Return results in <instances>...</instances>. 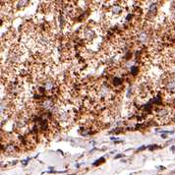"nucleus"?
<instances>
[{
  "label": "nucleus",
  "instance_id": "obj_2",
  "mask_svg": "<svg viewBox=\"0 0 175 175\" xmlns=\"http://www.w3.org/2000/svg\"><path fill=\"white\" fill-rule=\"evenodd\" d=\"M162 91L168 97L175 98V74H167L161 80Z\"/></svg>",
  "mask_w": 175,
  "mask_h": 175
},
{
  "label": "nucleus",
  "instance_id": "obj_1",
  "mask_svg": "<svg viewBox=\"0 0 175 175\" xmlns=\"http://www.w3.org/2000/svg\"><path fill=\"white\" fill-rule=\"evenodd\" d=\"M173 116H174V111L171 107H168V106L158 107V108L154 111L156 120L160 124L168 123L169 121L173 119Z\"/></svg>",
  "mask_w": 175,
  "mask_h": 175
},
{
  "label": "nucleus",
  "instance_id": "obj_7",
  "mask_svg": "<svg viewBox=\"0 0 175 175\" xmlns=\"http://www.w3.org/2000/svg\"><path fill=\"white\" fill-rule=\"evenodd\" d=\"M27 4H28V1H19V2H17V8L21 10L22 8L26 7Z\"/></svg>",
  "mask_w": 175,
  "mask_h": 175
},
{
  "label": "nucleus",
  "instance_id": "obj_9",
  "mask_svg": "<svg viewBox=\"0 0 175 175\" xmlns=\"http://www.w3.org/2000/svg\"><path fill=\"white\" fill-rule=\"evenodd\" d=\"M103 160H104V158H100L99 160H98V162H95V163H93V165H98V164H99L100 162H102Z\"/></svg>",
  "mask_w": 175,
  "mask_h": 175
},
{
  "label": "nucleus",
  "instance_id": "obj_5",
  "mask_svg": "<svg viewBox=\"0 0 175 175\" xmlns=\"http://www.w3.org/2000/svg\"><path fill=\"white\" fill-rule=\"evenodd\" d=\"M122 11H123L122 6L119 5V4H113L111 6V9H110L109 12H110V14L112 16H117V15L121 14V13H122Z\"/></svg>",
  "mask_w": 175,
  "mask_h": 175
},
{
  "label": "nucleus",
  "instance_id": "obj_4",
  "mask_svg": "<svg viewBox=\"0 0 175 175\" xmlns=\"http://www.w3.org/2000/svg\"><path fill=\"white\" fill-rule=\"evenodd\" d=\"M82 38L87 42H92L93 38H96V32L90 27H86L84 30L82 29Z\"/></svg>",
  "mask_w": 175,
  "mask_h": 175
},
{
  "label": "nucleus",
  "instance_id": "obj_10",
  "mask_svg": "<svg viewBox=\"0 0 175 175\" xmlns=\"http://www.w3.org/2000/svg\"><path fill=\"white\" fill-rule=\"evenodd\" d=\"M146 149V146H144V147H141L140 149H138V152H141V151H143V150H145Z\"/></svg>",
  "mask_w": 175,
  "mask_h": 175
},
{
  "label": "nucleus",
  "instance_id": "obj_8",
  "mask_svg": "<svg viewBox=\"0 0 175 175\" xmlns=\"http://www.w3.org/2000/svg\"><path fill=\"white\" fill-rule=\"evenodd\" d=\"M137 71H138V67L133 66V67H132V69H131V73L133 74V75H136V74H137Z\"/></svg>",
  "mask_w": 175,
  "mask_h": 175
},
{
  "label": "nucleus",
  "instance_id": "obj_3",
  "mask_svg": "<svg viewBox=\"0 0 175 175\" xmlns=\"http://www.w3.org/2000/svg\"><path fill=\"white\" fill-rule=\"evenodd\" d=\"M154 93L153 83L151 81L141 83L137 88V95L141 99H148Z\"/></svg>",
  "mask_w": 175,
  "mask_h": 175
},
{
  "label": "nucleus",
  "instance_id": "obj_6",
  "mask_svg": "<svg viewBox=\"0 0 175 175\" xmlns=\"http://www.w3.org/2000/svg\"><path fill=\"white\" fill-rule=\"evenodd\" d=\"M157 11H158V4L154 2L151 4V6L149 7V10H148V17L153 18V16L157 14Z\"/></svg>",
  "mask_w": 175,
  "mask_h": 175
}]
</instances>
